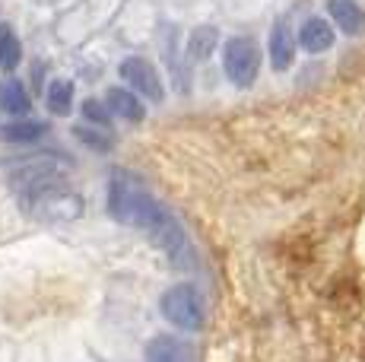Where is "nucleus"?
I'll list each match as a JSON object with an SVG mask.
<instances>
[{
  "label": "nucleus",
  "instance_id": "f257e3e1",
  "mask_svg": "<svg viewBox=\"0 0 365 362\" xmlns=\"http://www.w3.org/2000/svg\"><path fill=\"white\" fill-rule=\"evenodd\" d=\"M165 207L140 185L130 172H115L108 181V213L124 226L133 229H150L153 222L163 217Z\"/></svg>",
  "mask_w": 365,
  "mask_h": 362
},
{
  "label": "nucleus",
  "instance_id": "f03ea898",
  "mask_svg": "<svg viewBox=\"0 0 365 362\" xmlns=\"http://www.w3.org/2000/svg\"><path fill=\"white\" fill-rule=\"evenodd\" d=\"M19 200H23V210L32 213L38 219H70L80 213V200L70 191L67 185H61L58 178L51 175H38L26 185H19Z\"/></svg>",
  "mask_w": 365,
  "mask_h": 362
},
{
  "label": "nucleus",
  "instance_id": "7ed1b4c3",
  "mask_svg": "<svg viewBox=\"0 0 365 362\" xmlns=\"http://www.w3.org/2000/svg\"><path fill=\"white\" fill-rule=\"evenodd\" d=\"M222 71L238 89L255 86L257 73H261V48H257V41L248 36L229 38L226 48H222Z\"/></svg>",
  "mask_w": 365,
  "mask_h": 362
},
{
  "label": "nucleus",
  "instance_id": "20e7f679",
  "mask_svg": "<svg viewBox=\"0 0 365 362\" xmlns=\"http://www.w3.org/2000/svg\"><path fill=\"white\" fill-rule=\"evenodd\" d=\"M159 309H163L165 321H172L178 331L194 333L203 327V302H200L197 289H194L191 283H178V286L165 289Z\"/></svg>",
  "mask_w": 365,
  "mask_h": 362
},
{
  "label": "nucleus",
  "instance_id": "39448f33",
  "mask_svg": "<svg viewBox=\"0 0 365 362\" xmlns=\"http://www.w3.org/2000/svg\"><path fill=\"white\" fill-rule=\"evenodd\" d=\"M121 80L128 83L133 93H140L143 99L150 102H163L165 99V89H163V80H159L156 67L150 64L146 58H124L121 61Z\"/></svg>",
  "mask_w": 365,
  "mask_h": 362
},
{
  "label": "nucleus",
  "instance_id": "423d86ee",
  "mask_svg": "<svg viewBox=\"0 0 365 362\" xmlns=\"http://www.w3.org/2000/svg\"><path fill=\"white\" fill-rule=\"evenodd\" d=\"M296 45H299V38L292 36L289 19H277L273 29H270V64H273V71H279V73L289 71L292 61H296Z\"/></svg>",
  "mask_w": 365,
  "mask_h": 362
},
{
  "label": "nucleus",
  "instance_id": "0eeeda50",
  "mask_svg": "<svg viewBox=\"0 0 365 362\" xmlns=\"http://www.w3.org/2000/svg\"><path fill=\"white\" fill-rule=\"evenodd\" d=\"M105 105H108V111L115 118H124V121H130V124L143 121V115H146L140 95L133 93V89H124V86H111L108 95H105Z\"/></svg>",
  "mask_w": 365,
  "mask_h": 362
},
{
  "label": "nucleus",
  "instance_id": "6e6552de",
  "mask_svg": "<svg viewBox=\"0 0 365 362\" xmlns=\"http://www.w3.org/2000/svg\"><path fill=\"white\" fill-rule=\"evenodd\" d=\"M296 38H299V45L305 48L308 54H321V51H327V48L334 45V26L327 23V19H321V16H312V19L302 23Z\"/></svg>",
  "mask_w": 365,
  "mask_h": 362
},
{
  "label": "nucleus",
  "instance_id": "1a4fd4ad",
  "mask_svg": "<svg viewBox=\"0 0 365 362\" xmlns=\"http://www.w3.org/2000/svg\"><path fill=\"white\" fill-rule=\"evenodd\" d=\"M327 13H331V19L340 26V32H346V36H362L365 32V10L356 4V0H331V4H327Z\"/></svg>",
  "mask_w": 365,
  "mask_h": 362
},
{
  "label": "nucleus",
  "instance_id": "9d476101",
  "mask_svg": "<svg viewBox=\"0 0 365 362\" xmlns=\"http://www.w3.org/2000/svg\"><path fill=\"white\" fill-rule=\"evenodd\" d=\"M146 362H191V346L178 337H156L146 346Z\"/></svg>",
  "mask_w": 365,
  "mask_h": 362
},
{
  "label": "nucleus",
  "instance_id": "9b49d317",
  "mask_svg": "<svg viewBox=\"0 0 365 362\" xmlns=\"http://www.w3.org/2000/svg\"><path fill=\"white\" fill-rule=\"evenodd\" d=\"M0 108H4L10 118H23V115H29L32 99H29V93H26V86H23L19 80H6V83H0Z\"/></svg>",
  "mask_w": 365,
  "mask_h": 362
},
{
  "label": "nucleus",
  "instance_id": "f8f14e48",
  "mask_svg": "<svg viewBox=\"0 0 365 362\" xmlns=\"http://www.w3.org/2000/svg\"><path fill=\"white\" fill-rule=\"evenodd\" d=\"M216 41H220L216 26H197V29H191V36H187V61H207L216 51Z\"/></svg>",
  "mask_w": 365,
  "mask_h": 362
},
{
  "label": "nucleus",
  "instance_id": "ddd939ff",
  "mask_svg": "<svg viewBox=\"0 0 365 362\" xmlns=\"http://www.w3.org/2000/svg\"><path fill=\"white\" fill-rule=\"evenodd\" d=\"M19 61H23V45H19V36L13 32V26L0 23V71H16Z\"/></svg>",
  "mask_w": 365,
  "mask_h": 362
},
{
  "label": "nucleus",
  "instance_id": "4468645a",
  "mask_svg": "<svg viewBox=\"0 0 365 362\" xmlns=\"http://www.w3.org/2000/svg\"><path fill=\"white\" fill-rule=\"evenodd\" d=\"M45 124L41 121H26V118H19V121H13V124H6L0 134H4V140H10V143H35L41 134H45Z\"/></svg>",
  "mask_w": 365,
  "mask_h": 362
},
{
  "label": "nucleus",
  "instance_id": "2eb2a0df",
  "mask_svg": "<svg viewBox=\"0 0 365 362\" xmlns=\"http://www.w3.org/2000/svg\"><path fill=\"white\" fill-rule=\"evenodd\" d=\"M45 102H48V108H51V115H67L70 105H73V83L70 80H54L51 86H48Z\"/></svg>",
  "mask_w": 365,
  "mask_h": 362
},
{
  "label": "nucleus",
  "instance_id": "dca6fc26",
  "mask_svg": "<svg viewBox=\"0 0 365 362\" xmlns=\"http://www.w3.org/2000/svg\"><path fill=\"white\" fill-rule=\"evenodd\" d=\"M83 118H86L89 124H96V128H108L111 124V111H108V105H102L99 99L83 102Z\"/></svg>",
  "mask_w": 365,
  "mask_h": 362
},
{
  "label": "nucleus",
  "instance_id": "f3484780",
  "mask_svg": "<svg viewBox=\"0 0 365 362\" xmlns=\"http://www.w3.org/2000/svg\"><path fill=\"white\" fill-rule=\"evenodd\" d=\"M73 134L80 137V140L86 143V146H93L96 152H108V150H111V140H108V137L99 134V130H93V128H76Z\"/></svg>",
  "mask_w": 365,
  "mask_h": 362
}]
</instances>
